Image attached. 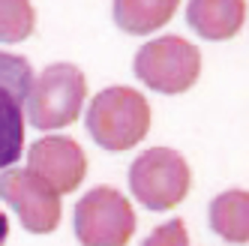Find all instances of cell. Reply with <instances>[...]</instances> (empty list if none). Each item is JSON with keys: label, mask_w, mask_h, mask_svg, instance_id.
Returning a JSON list of instances; mask_svg holds the SVG:
<instances>
[{"label": "cell", "mask_w": 249, "mask_h": 246, "mask_svg": "<svg viewBox=\"0 0 249 246\" xmlns=\"http://www.w3.org/2000/svg\"><path fill=\"white\" fill-rule=\"evenodd\" d=\"M6 237H9V216L0 210V246L6 243Z\"/></svg>", "instance_id": "5bb4252c"}, {"label": "cell", "mask_w": 249, "mask_h": 246, "mask_svg": "<svg viewBox=\"0 0 249 246\" xmlns=\"http://www.w3.org/2000/svg\"><path fill=\"white\" fill-rule=\"evenodd\" d=\"M141 246H189V231L183 219H168L162 225H156L153 231L144 237Z\"/></svg>", "instance_id": "4fadbf2b"}, {"label": "cell", "mask_w": 249, "mask_h": 246, "mask_svg": "<svg viewBox=\"0 0 249 246\" xmlns=\"http://www.w3.org/2000/svg\"><path fill=\"white\" fill-rule=\"evenodd\" d=\"M192 186V171L183 153L171 147H147L129 165V189L138 204L153 213L177 207Z\"/></svg>", "instance_id": "277c9868"}, {"label": "cell", "mask_w": 249, "mask_h": 246, "mask_svg": "<svg viewBox=\"0 0 249 246\" xmlns=\"http://www.w3.org/2000/svg\"><path fill=\"white\" fill-rule=\"evenodd\" d=\"M30 81V60L0 51V171L12 168L24 153V102Z\"/></svg>", "instance_id": "8992f818"}, {"label": "cell", "mask_w": 249, "mask_h": 246, "mask_svg": "<svg viewBox=\"0 0 249 246\" xmlns=\"http://www.w3.org/2000/svg\"><path fill=\"white\" fill-rule=\"evenodd\" d=\"M177 6H180V0H114L111 15L123 33L150 36V33L162 30L174 18Z\"/></svg>", "instance_id": "30bf717a"}, {"label": "cell", "mask_w": 249, "mask_h": 246, "mask_svg": "<svg viewBox=\"0 0 249 246\" xmlns=\"http://www.w3.org/2000/svg\"><path fill=\"white\" fill-rule=\"evenodd\" d=\"M33 30H36V9L30 0H0V42H24L33 36Z\"/></svg>", "instance_id": "7c38bea8"}, {"label": "cell", "mask_w": 249, "mask_h": 246, "mask_svg": "<svg viewBox=\"0 0 249 246\" xmlns=\"http://www.w3.org/2000/svg\"><path fill=\"white\" fill-rule=\"evenodd\" d=\"M135 225L129 198L114 186H93L72 210V231L81 246H126Z\"/></svg>", "instance_id": "5b68a950"}, {"label": "cell", "mask_w": 249, "mask_h": 246, "mask_svg": "<svg viewBox=\"0 0 249 246\" xmlns=\"http://www.w3.org/2000/svg\"><path fill=\"white\" fill-rule=\"evenodd\" d=\"M0 198H3L21 225L30 234H51L60 225L63 204L60 195L39 177H33L27 168H6L0 171Z\"/></svg>", "instance_id": "52a82bcc"}, {"label": "cell", "mask_w": 249, "mask_h": 246, "mask_svg": "<svg viewBox=\"0 0 249 246\" xmlns=\"http://www.w3.org/2000/svg\"><path fill=\"white\" fill-rule=\"evenodd\" d=\"M210 228L225 243H249V189H225L210 201Z\"/></svg>", "instance_id": "8fae6325"}, {"label": "cell", "mask_w": 249, "mask_h": 246, "mask_svg": "<svg viewBox=\"0 0 249 246\" xmlns=\"http://www.w3.org/2000/svg\"><path fill=\"white\" fill-rule=\"evenodd\" d=\"M186 21L201 39H234L246 21V0H189Z\"/></svg>", "instance_id": "9c48e42d"}, {"label": "cell", "mask_w": 249, "mask_h": 246, "mask_svg": "<svg viewBox=\"0 0 249 246\" xmlns=\"http://www.w3.org/2000/svg\"><path fill=\"white\" fill-rule=\"evenodd\" d=\"M87 132L90 138L111 153L132 150L147 138L150 132V105L144 93H138L135 87L114 84L105 87L90 99L87 108Z\"/></svg>", "instance_id": "6da1fadb"}, {"label": "cell", "mask_w": 249, "mask_h": 246, "mask_svg": "<svg viewBox=\"0 0 249 246\" xmlns=\"http://www.w3.org/2000/svg\"><path fill=\"white\" fill-rule=\"evenodd\" d=\"M87 99V78L75 63H51L30 81L24 120L33 129L54 132L63 129L84 108Z\"/></svg>", "instance_id": "7a4b0ae2"}, {"label": "cell", "mask_w": 249, "mask_h": 246, "mask_svg": "<svg viewBox=\"0 0 249 246\" xmlns=\"http://www.w3.org/2000/svg\"><path fill=\"white\" fill-rule=\"evenodd\" d=\"M27 171L63 198L75 192L87 177V156L75 138L42 135L27 147Z\"/></svg>", "instance_id": "ba28073f"}, {"label": "cell", "mask_w": 249, "mask_h": 246, "mask_svg": "<svg viewBox=\"0 0 249 246\" xmlns=\"http://www.w3.org/2000/svg\"><path fill=\"white\" fill-rule=\"evenodd\" d=\"M132 72L156 93L180 96L201 75V51L183 36H156L135 51Z\"/></svg>", "instance_id": "3957f363"}]
</instances>
